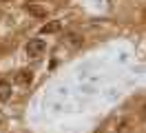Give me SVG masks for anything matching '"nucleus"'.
Returning a JSON list of instances; mask_svg holds the SVG:
<instances>
[{"label": "nucleus", "instance_id": "f257e3e1", "mask_svg": "<svg viewBox=\"0 0 146 133\" xmlns=\"http://www.w3.org/2000/svg\"><path fill=\"white\" fill-rule=\"evenodd\" d=\"M44 49H46V42H44V40L33 38V40H29V44H27V55H29V58H33V60H38V58L44 53Z\"/></svg>", "mask_w": 146, "mask_h": 133}, {"label": "nucleus", "instance_id": "7ed1b4c3", "mask_svg": "<svg viewBox=\"0 0 146 133\" xmlns=\"http://www.w3.org/2000/svg\"><path fill=\"white\" fill-rule=\"evenodd\" d=\"M9 96H11V84H9V82H5V80H0V102L7 100Z\"/></svg>", "mask_w": 146, "mask_h": 133}, {"label": "nucleus", "instance_id": "f03ea898", "mask_svg": "<svg viewBox=\"0 0 146 133\" xmlns=\"http://www.w3.org/2000/svg\"><path fill=\"white\" fill-rule=\"evenodd\" d=\"M27 11L29 13H33L38 18H44L46 16V7L44 5H40V2H27Z\"/></svg>", "mask_w": 146, "mask_h": 133}, {"label": "nucleus", "instance_id": "39448f33", "mask_svg": "<svg viewBox=\"0 0 146 133\" xmlns=\"http://www.w3.org/2000/svg\"><path fill=\"white\" fill-rule=\"evenodd\" d=\"M55 31H60V20H53L42 27V33H55Z\"/></svg>", "mask_w": 146, "mask_h": 133}, {"label": "nucleus", "instance_id": "20e7f679", "mask_svg": "<svg viewBox=\"0 0 146 133\" xmlns=\"http://www.w3.org/2000/svg\"><path fill=\"white\" fill-rule=\"evenodd\" d=\"M18 82L20 84H31V82H33V73H31V71H20L18 73Z\"/></svg>", "mask_w": 146, "mask_h": 133}]
</instances>
